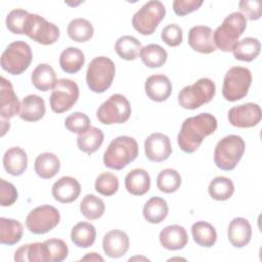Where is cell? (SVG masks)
Returning <instances> with one entry per match:
<instances>
[{"mask_svg":"<svg viewBox=\"0 0 262 262\" xmlns=\"http://www.w3.org/2000/svg\"><path fill=\"white\" fill-rule=\"evenodd\" d=\"M217 129V120L210 113H202L183 121L177 136V143L181 150L194 152L203 140Z\"/></svg>","mask_w":262,"mask_h":262,"instance_id":"6da1fadb","label":"cell"},{"mask_svg":"<svg viewBox=\"0 0 262 262\" xmlns=\"http://www.w3.org/2000/svg\"><path fill=\"white\" fill-rule=\"evenodd\" d=\"M138 156L137 141L130 136H119L111 141L103 154V164L114 170H122Z\"/></svg>","mask_w":262,"mask_h":262,"instance_id":"7a4b0ae2","label":"cell"},{"mask_svg":"<svg viewBox=\"0 0 262 262\" xmlns=\"http://www.w3.org/2000/svg\"><path fill=\"white\" fill-rule=\"evenodd\" d=\"M246 28L247 19L242 12L234 11L228 14L223 23L213 32L215 46L224 52L232 51Z\"/></svg>","mask_w":262,"mask_h":262,"instance_id":"3957f363","label":"cell"},{"mask_svg":"<svg viewBox=\"0 0 262 262\" xmlns=\"http://www.w3.org/2000/svg\"><path fill=\"white\" fill-rule=\"evenodd\" d=\"M245 141L238 135H227L220 139L215 146L214 163L224 171L233 170L245 152Z\"/></svg>","mask_w":262,"mask_h":262,"instance_id":"277c9868","label":"cell"},{"mask_svg":"<svg viewBox=\"0 0 262 262\" xmlns=\"http://www.w3.org/2000/svg\"><path fill=\"white\" fill-rule=\"evenodd\" d=\"M116 67L114 61L105 56H97L88 64L86 82L89 89L95 93H103L114 81Z\"/></svg>","mask_w":262,"mask_h":262,"instance_id":"5b68a950","label":"cell"},{"mask_svg":"<svg viewBox=\"0 0 262 262\" xmlns=\"http://www.w3.org/2000/svg\"><path fill=\"white\" fill-rule=\"evenodd\" d=\"M216 93L215 83L209 78H201L192 85L185 86L178 93V103L186 110H196L210 102Z\"/></svg>","mask_w":262,"mask_h":262,"instance_id":"8992f818","label":"cell"},{"mask_svg":"<svg viewBox=\"0 0 262 262\" xmlns=\"http://www.w3.org/2000/svg\"><path fill=\"white\" fill-rule=\"evenodd\" d=\"M32 58L30 45L24 41H14L1 55V68L11 75H20L30 67Z\"/></svg>","mask_w":262,"mask_h":262,"instance_id":"52a82bcc","label":"cell"},{"mask_svg":"<svg viewBox=\"0 0 262 262\" xmlns=\"http://www.w3.org/2000/svg\"><path fill=\"white\" fill-rule=\"evenodd\" d=\"M252 83V74L249 69L243 67L230 68L223 80L222 95L227 101H236L244 98Z\"/></svg>","mask_w":262,"mask_h":262,"instance_id":"ba28073f","label":"cell"},{"mask_svg":"<svg viewBox=\"0 0 262 262\" xmlns=\"http://www.w3.org/2000/svg\"><path fill=\"white\" fill-rule=\"evenodd\" d=\"M165 15V5L159 0H151L134 13L132 26L141 35H151Z\"/></svg>","mask_w":262,"mask_h":262,"instance_id":"9c48e42d","label":"cell"},{"mask_svg":"<svg viewBox=\"0 0 262 262\" xmlns=\"http://www.w3.org/2000/svg\"><path fill=\"white\" fill-rule=\"evenodd\" d=\"M131 106L128 99L119 93L110 96L96 112L98 121L104 125L123 124L130 118Z\"/></svg>","mask_w":262,"mask_h":262,"instance_id":"30bf717a","label":"cell"},{"mask_svg":"<svg viewBox=\"0 0 262 262\" xmlns=\"http://www.w3.org/2000/svg\"><path fill=\"white\" fill-rule=\"evenodd\" d=\"M79 98V87L71 79H58L52 88L49 103L52 112L64 113L72 108Z\"/></svg>","mask_w":262,"mask_h":262,"instance_id":"8fae6325","label":"cell"},{"mask_svg":"<svg viewBox=\"0 0 262 262\" xmlns=\"http://www.w3.org/2000/svg\"><path fill=\"white\" fill-rule=\"evenodd\" d=\"M25 35L42 45H51L59 38V29L43 16L29 13L25 26Z\"/></svg>","mask_w":262,"mask_h":262,"instance_id":"7c38bea8","label":"cell"},{"mask_svg":"<svg viewBox=\"0 0 262 262\" xmlns=\"http://www.w3.org/2000/svg\"><path fill=\"white\" fill-rule=\"evenodd\" d=\"M60 220V214L56 208L50 205H42L33 209L26 218L27 228L34 234H44L52 230Z\"/></svg>","mask_w":262,"mask_h":262,"instance_id":"4fadbf2b","label":"cell"},{"mask_svg":"<svg viewBox=\"0 0 262 262\" xmlns=\"http://www.w3.org/2000/svg\"><path fill=\"white\" fill-rule=\"evenodd\" d=\"M229 123L237 128H251L258 125L262 118V112L259 104L247 102L231 107L228 111Z\"/></svg>","mask_w":262,"mask_h":262,"instance_id":"5bb4252c","label":"cell"},{"mask_svg":"<svg viewBox=\"0 0 262 262\" xmlns=\"http://www.w3.org/2000/svg\"><path fill=\"white\" fill-rule=\"evenodd\" d=\"M145 157L151 162H164L172 154V146L167 135L156 132L150 134L144 141Z\"/></svg>","mask_w":262,"mask_h":262,"instance_id":"9a60e30c","label":"cell"},{"mask_svg":"<svg viewBox=\"0 0 262 262\" xmlns=\"http://www.w3.org/2000/svg\"><path fill=\"white\" fill-rule=\"evenodd\" d=\"M20 103L12 84L4 77L0 78V115L1 120H9L19 114Z\"/></svg>","mask_w":262,"mask_h":262,"instance_id":"2e32d148","label":"cell"},{"mask_svg":"<svg viewBox=\"0 0 262 262\" xmlns=\"http://www.w3.org/2000/svg\"><path fill=\"white\" fill-rule=\"evenodd\" d=\"M81 192L79 181L71 176H63L54 182L51 193L55 201L68 204L76 201Z\"/></svg>","mask_w":262,"mask_h":262,"instance_id":"e0dca14e","label":"cell"},{"mask_svg":"<svg viewBox=\"0 0 262 262\" xmlns=\"http://www.w3.org/2000/svg\"><path fill=\"white\" fill-rule=\"evenodd\" d=\"M188 44L194 51L200 53L208 54L216 50L213 31L210 27L206 26H195L189 30Z\"/></svg>","mask_w":262,"mask_h":262,"instance_id":"ac0fdd59","label":"cell"},{"mask_svg":"<svg viewBox=\"0 0 262 262\" xmlns=\"http://www.w3.org/2000/svg\"><path fill=\"white\" fill-rule=\"evenodd\" d=\"M144 90L149 99L152 101L162 102L171 95L172 83L165 75H151L145 81Z\"/></svg>","mask_w":262,"mask_h":262,"instance_id":"d6986e66","label":"cell"},{"mask_svg":"<svg viewBox=\"0 0 262 262\" xmlns=\"http://www.w3.org/2000/svg\"><path fill=\"white\" fill-rule=\"evenodd\" d=\"M130 246L129 237L126 232L120 229H114L105 233L102 239L104 253L111 258H120L124 256Z\"/></svg>","mask_w":262,"mask_h":262,"instance_id":"ffe728a7","label":"cell"},{"mask_svg":"<svg viewBox=\"0 0 262 262\" xmlns=\"http://www.w3.org/2000/svg\"><path fill=\"white\" fill-rule=\"evenodd\" d=\"M159 238L161 245L165 249L170 251L183 249L188 242V236L185 228L177 224L169 225L162 229Z\"/></svg>","mask_w":262,"mask_h":262,"instance_id":"44dd1931","label":"cell"},{"mask_svg":"<svg viewBox=\"0 0 262 262\" xmlns=\"http://www.w3.org/2000/svg\"><path fill=\"white\" fill-rule=\"evenodd\" d=\"M227 236L230 244L235 248H244L252 237V227L250 222L243 217L232 219L228 225Z\"/></svg>","mask_w":262,"mask_h":262,"instance_id":"7402d4cb","label":"cell"},{"mask_svg":"<svg viewBox=\"0 0 262 262\" xmlns=\"http://www.w3.org/2000/svg\"><path fill=\"white\" fill-rule=\"evenodd\" d=\"M46 112L44 99L38 95H27L20 102L19 118L27 122H37L41 120Z\"/></svg>","mask_w":262,"mask_h":262,"instance_id":"603a6c76","label":"cell"},{"mask_svg":"<svg viewBox=\"0 0 262 262\" xmlns=\"http://www.w3.org/2000/svg\"><path fill=\"white\" fill-rule=\"evenodd\" d=\"M3 167L5 171L12 176L21 175L28 166V157L26 151L19 146L8 148L3 156Z\"/></svg>","mask_w":262,"mask_h":262,"instance_id":"cb8c5ba5","label":"cell"},{"mask_svg":"<svg viewBox=\"0 0 262 262\" xmlns=\"http://www.w3.org/2000/svg\"><path fill=\"white\" fill-rule=\"evenodd\" d=\"M125 187L133 195H143L149 190L150 176L144 169H133L125 177Z\"/></svg>","mask_w":262,"mask_h":262,"instance_id":"d4e9b609","label":"cell"},{"mask_svg":"<svg viewBox=\"0 0 262 262\" xmlns=\"http://www.w3.org/2000/svg\"><path fill=\"white\" fill-rule=\"evenodd\" d=\"M17 262H47L45 243H32L19 247L14 253Z\"/></svg>","mask_w":262,"mask_h":262,"instance_id":"484cf974","label":"cell"},{"mask_svg":"<svg viewBox=\"0 0 262 262\" xmlns=\"http://www.w3.org/2000/svg\"><path fill=\"white\" fill-rule=\"evenodd\" d=\"M35 172L43 179L54 177L60 168V162L57 156L52 152H43L37 156L34 163Z\"/></svg>","mask_w":262,"mask_h":262,"instance_id":"4316f807","label":"cell"},{"mask_svg":"<svg viewBox=\"0 0 262 262\" xmlns=\"http://www.w3.org/2000/svg\"><path fill=\"white\" fill-rule=\"evenodd\" d=\"M32 84L40 91H48L56 83V75L53 68L47 63L38 64L31 75Z\"/></svg>","mask_w":262,"mask_h":262,"instance_id":"83f0119b","label":"cell"},{"mask_svg":"<svg viewBox=\"0 0 262 262\" xmlns=\"http://www.w3.org/2000/svg\"><path fill=\"white\" fill-rule=\"evenodd\" d=\"M168 211L169 208L167 202L164 199L152 196L144 204L142 214L147 222L151 224H158L167 217Z\"/></svg>","mask_w":262,"mask_h":262,"instance_id":"f1b7e54d","label":"cell"},{"mask_svg":"<svg viewBox=\"0 0 262 262\" xmlns=\"http://www.w3.org/2000/svg\"><path fill=\"white\" fill-rule=\"evenodd\" d=\"M24 233L23 224L14 219L0 218V243L12 246L21 239Z\"/></svg>","mask_w":262,"mask_h":262,"instance_id":"f546056e","label":"cell"},{"mask_svg":"<svg viewBox=\"0 0 262 262\" xmlns=\"http://www.w3.org/2000/svg\"><path fill=\"white\" fill-rule=\"evenodd\" d=\"M103 137V132L99 128L90 126L85 132L78 135L77 145L83 152L91 155L101 146Z\"/></svg>","mask_w":262,"mask_h":262,"instance_id":"4dcf8cb0","label":"cell"},{"mask_svg":"<svg viewBox=\"0 0 262 262\" xmlns=\"http://www.w3.org/2000/svg\"><path fill=\"white\" fill-rule=\"evenodd\" d=\"M85 56L81 49L77 47H68L60 53L59 66L68 74L78 73L84 66Z\"/></svg>","mask_w":262,"mask_h":262,"instance_id":"1f68e13d","label":"cell"},{"mask_svg":"<svg viewBox=\"0 0 262 262\" xmlns=\"http://www.w3.org/2000/svg\"><path fill=\"white\" fill-rule=\"evenodd\" d=\"M96 238L95 227L88 222L77 223L71 231V239L79 248L91 247Z\"/></svg>","mask_w":262,"mask_h":262,"instance_id":"d6a6232c","label":"cell"},{"mask_svg":"<svg viewBox=\"0 0 262 262\" xmlns=\"http://www.w3.org/2000/svg\"><path fill=\"white\" fill-rule=\"evenodd\" d=\"M191 234L194 243L201 247L211 248L217 241V232L213 225L206 221H198L191 226Z\"/></svg>","mask_w":262,"mask_h":262,"instance_id":"836d02e7","label":"cell"},{"mask_svg":"<svg viewBox=\"0 0 262 262\" xmlns=\"http://www.w3.org/2000/svg\"><path fill=\"white\" fill-rule=\"evenodd\" d=\"M261 44L257 38L247 37L238 41L233 48V56L242 61H252L260 53Z\"/></svg>","mask_w":262,"mask_h":262,"instance_id":"e575fe53","label":"cell"},{"mask_svg":"<svg viewBox=\"0 0 262 262\" xmlns=\"http://www.w3.org/2000/svg\"><path fill=\"white\" fill-rule=\"evenodd\" d=\"M139 56L147 68H160L167 60V51L158 44H148L140 49Z\"/></svg>","mask_w":262,"mask_h":262,"instance_id":"d590c367","label":"cell"},{"mask_svg":"<svg viewBox=\"0 0 262 262\" xmlns=\"http://www.w3.org/2000/svg\"><path fill=\"white\" fill-rule=\"evenodd\" d=\"M141 49V43L133 36H122L115 44L117 54L125 60H134L137 58Z\"/></svg>","mask_w":262,"mask_h":262,"instance_id":"8d00e7d4","label":"cell"},{"mask_svg":"<svg viewBox=\"0 0 262 262\" xmlns=\"http://www.w3.org/2000/svg\"><path fill=\"white\" fill-rule=\"evenodd\" d=\"M93 26L85 18H74L68 25L67 33L69 37L75 42H86L93 36Z\"/></svg>","mask_w":262,"mask_h":262,"instance_id":"74e56055","label":"cell"},{"mask_svg":"<svg viewBox=\"0 0 262 262\" xmlns=\"http://www.w3.org/2000/svg\"><path fill=\"white\" fill-rule=\"evenodd\" d=\"M208 192L210 196L216 201H226L233 194L234 185L231 179L224 176H218L210 182Z\"/></svg>","mask_w":262,"mask_h":262,"instance_id":"f35d334b","label":"cell"},{"mask_svg":"<svg viewBox=\"0 0 262 262\" xmlns=\"http://www.w3.org/2000/svg\"><path fill=\"white\" fill-rule=\"evenodd\" d=\"M104 210L105 206L103 201L94 194L85 195L80 204V211L88 220H96L100 218L103 215Z\"/></svg>","mask_w":262,"mask_h":262,"instance_id":"ab89813d","label":"cell"},{"mask_svg":"<svg viewBox=\"0 0 262 262\" xmlns=\"http://www.w3.org/2000/svg\"><path fill=\"white\" fill-rule=\"evenodd\" d=\"M181 185V176L174 169H164L157 177V187L165 193H172L178 190Z\"/></svg>","mask_w":262,"mask_h":262,"instance_id":"60d3db41","label":"cell"},{"mask_svg":"<svg viewBox=\"0 0 262 262\" xmlns=\"http://www.w3.org/2000/svg\"><path fill=\"white\" fill-rule=\"evenodd\" d=\"M94 186L98 193L104 196H111L115 194L119 188V179L112 172H103L97 176Z\"/></svg>","mask_w":262,"mask_h":262,"instance_id":"b9f144b4","label":"cell"},{"mask_svg":"<svg viewBox=\"0 0 262 262\" xmlns=\"http://www.w3.org/2000/svg\"><path fill=\"white\" fill-rule=\"evenodd\" d=\"M47 250V262H61L69 254L68 245L60 238H49L45 242Z\"/></svg>","mask_w":262,"mask_h":262,"instance_id":"7bdbcfd3","label":"cell"},{"mask_svg":"<svg viewBox=\"0 0 262 262\" xmlns=\"http://www.w3.org/2000/svg\"><path fill=\"white\" fill-rule=\"evenodd\" d=\"M28 15L29 12L25 9L16 8L11 10L6 16V28L13 34L24 35Z\"/></svg>","mask_w":262,"mask_h":262,"instance_id":"ee69618b","label":"cell"},{"mask_svg":"<svg viewBox=\"0 0 262 262\" xmlns=\"http://www.w3.org/2000/svg\"><path fill=\"white\" fill-rule=\"evenodd\" d=\"M64 126L69 131L81 134L90 127V119L86 114L76 112L66 118Z\"/></svg>","mask_w":262,"mask_h":262,"instance_id":"f6af8a7d","label":"cell"},{"mask_svg":"<svg viewBox=\"0 0 262 262\" xmlns=\"http://www.w3.org/2000/svg\"><path fill=\"white\" fill-rule=\"evenodd\" d=\"M162 40L171 47H176L182 42L183 33L182 29L176 24L167 25L161 33Z\"/></svg>","mask_w":262,"mask_h":262,"instance_id":"bcb514c9","label":"cell"},{"mask_svg":"<svg viewBox=\"0 0 262 262\" xmlns=\"http://www.w3.org/2000/svg\"><path fill=\"white\" fill-rule=\"evenodd\" d=\"M17 200V190L15 186L4 179H0V203L2 207H8Z\"/></svg>","mask_w":262,"mask_h":262,"instance_id":"7dc6e473","label":"cell"},{"mask_svg":"<svg viewBox=\"0 0 262 262\" xmlns=\"http://www.w3.org/2000/svg\"><path fill=\"white\" fill-rule=\"evenodd\" d=\"M239 9L243 12L242 14L246 17V19L250 20H256L261 17L262 14V8H261V2L260 1H248V0H242L238 3Z\"/></svg>","mask_w":262,"mask_h":262,"instance_id":"c3c4849f","label":"cell"},{"mask_svg":"<svg viewBox=\"0 0 262 262\" xmlns=\"http://www.w3.org/2000/svg\"><path fill=\"white\" fill-rule=\"evenodd\" d=\"M202 4V0H175L173 1V10L177 15L183 16L199 9Z\"/></svg>","mask_w":262,"mask_h":262,"instance_id":"681fc988","label":"cell"},{"mask_svg":"<svg viewBox=\"0 0 262 262\" xmlns=\"http://www.w3.org/2000/svg\"><path fill=\"white\" fill-rule=\"evenodd\" d=\"M81 260L83 261H103V258L99 256L97 253H88L86 256H84Z\"/></svg>","mask_w":262,"mask_h":262,"instance_id":"f907efd6","label":"cell"}]
</instances>
